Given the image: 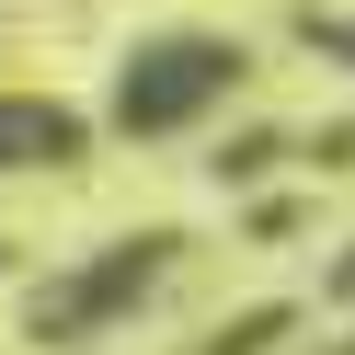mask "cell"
Wrapping results in <instances>:
<instances>
[{
    "instance_id": "obj_1",
    "label": "cell",
    "mask_w": 355,
    "mask_h": 355,
    "mask_svg": "<svg viewBox=\"0 0 355 355\" xmlns=\"http://www.w3.org/2000/svg\"><path fill=\"white\" fill-rule=\"evenodd\" d=\"M218 80H230V46H149L138 80H126V126H172V115H195Z\"/></svg>"
},
{
    "instance_id": "obj_2",
    "label": "cell",
    "mask_w": 355,
    "mask_h": 355,
    "mask_svg": "<svg viewBox=\"0 0 355 355\" xmlns=\"http://www.w3.org/2000/svg\"><path fill=\"white\" fill-rule=\"evenodd\" d=\"M161 252H172V241H126V252H115V263H92V275H69V286H58V298H46V309H35V332H69V321H80V332H92V321H115V309H126V298H138V286H149V275H161Z\"/></svg>"
},
{
    "instance_id": "obj_3",
    "label": "cell",
    "mask_w": 355,
    "mask_h": 355,
    "mask_svg": "<svg viewBox=\"0 0 355 355\" xmlns=\"http://www.w3.org/2000/svg\"><path fill=\"white\" fill-rule=\"evenodd\" d=\"M58 149H80L58 103H0V161H58Z\"/></svg>"
}]
</instances>
